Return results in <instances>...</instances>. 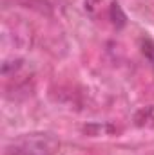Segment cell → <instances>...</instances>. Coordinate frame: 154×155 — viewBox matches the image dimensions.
I'll return each mask as SVG.
<instances>
[{"label":"cell","instance_id":"6da1fadb","mask_svg":"<svg viewBox=\"0 0 154 155\" xmlns=\"http://www.w3.org/2000/svg\"><path fill=\"white\" fill-rule=\"evenodd\" d=\"M142 52L147 58V61L154 67V41L151 38H143L142 40Z\"/></svg>","mask_w":154,"mask_h":155},{"label":"cell","instance_id":"7a4b0ae2","mask_svg":"<svg viewBox=\"0 0 154 155\" xmlns=\"http://www.w3.org/2000/svg\"><path fill=\"white\" fill-rule=\"evenodd\" d=\"M111 18H113V22H114L116 27H121V25L125 24V15L121 13L118 2H113V4H111Z\"/></svg>","mask_w":154,"mask_h":155}]
</instances>
